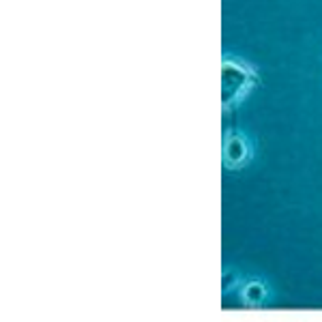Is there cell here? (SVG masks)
<instances>
[{"mask_svg": "<svg viewBox=\"0 0 322 322\" xmlns=\"http://www.w3.org/2000/svg\"><path fill=\"white\" fill-rule=\"evenodd\" d=\"M221 80H224V103L228 105L230 99H236L243 90H247L254 82H258V77L252 71L243 69L236 62H224V67H221Z\"/></svg>", "mask_w": 322, "mask_h": 322, "instance_id": "cell-1", "label": "cell"}]
</instances>
